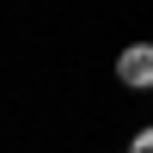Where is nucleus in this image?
I'll return each instance as SVG.
<instances>
[{"label":"nucleus","instance_id":"2","mask_svg":"<svg viewBox=\"0 0 153 153\" xmlns=\"http://www.w3.org/2000/svg\"><path fill=\"white\" fill-rule=\"evenodd\" d=\"M135 153H153V135H135Z\"/></svg>","mask_w":153,"mask_h":153},{"label":"nucleus","instance_id":"1","mask_svg":"<svg viewBox=\"0 0 153 153\" xmlns=\"http://www.w3.org/2000/svg\"><path fill=\"white\" fill-rule=\"evenodd\" d=\"M147 74H153V55H147V43H135L129 55H123V80H129V86H147Z\"/></svg>","mask_w":153,"mask_h":153}]
</instances>
